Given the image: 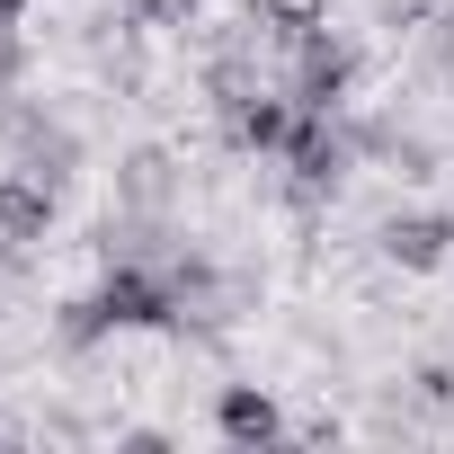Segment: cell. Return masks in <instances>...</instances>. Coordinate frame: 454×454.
I'll use <instances>...</instances> for the list:
<instances>
[{
	"label": "cell",
	"instance_id": "9",
	"mask_svg": "<svg viewBox=\"0 0 454 454\" xmlns=\"http://www.w3.org/2000/svg\"><path fill=\"white\" fill-rule=\"evenodd\" d=\"M205 0H116V19L125 27H196Z\"/></svg>",
	"mask_w": 454,
	"mask_h": 454
},
{
	"label": "cell",
	"instance_id": "3",
	"mask_svg": "<svg viewBox=\"0 0 454 454\" xmlns=\"http://www.w3.org/2000/svg\"><path fill=\"white\" fill-rule=\"evenodd\" d=\"M294 90H250V98H232L223 107V143L232 152H250V160H286V143H294Z\"/></svg>",
	"mask_w": 454,
	"mask_h": 454
},
{
	"label": "cell",
	"instance_id": "5",
	"mask_svg": "<svg viewBox=\"0 0 454 454\" xmlns=\"http://www.w3.org/2000/svg\"><path fill=\"white\" fill-rule=\"evenodd\" d=\"M178 152L169 143H134V152H116V205L125 214H169L178 205Z\"/></svg>",
	"mask_w": 454,
	"mask_h": 454
},
{
	"label": "cell",
	"instance_id": "6",
	"mask_svg": "<svg viewBox=\"0 0 454 454\" xmlns=\"http://www.w3.org/2000/svg\"><path fill=\"white\" fill-rule=\"evenodd\" d=\"M54 232V187L27 178V169H0V259L10 250H36Z\"/></svg>",
	"mask_w": 454,
	"mask_h": 454
},
{
	"label": "cell",
	"instance_id": "13",
	"mask_svg": "<svg viewBox=\"0 0 454 454\" xmlns=\"http://www.w3.org/2000/svg\"><path fill=\"white\" fill-rule=\"evenodd\" d=\"M0 19H27V0H0Z\"/></svg>",
	"mask_w": 454,
	"mask_h": 454
},
{
	"label": "cell",
	"instance_id": "11",
	"mask_svg": "<svg viewBox=\"0 0 454 454\" xmlns=\"http://www.w3.org/2000/svg\"><path fill=\"white\" fill-rule=\"evenodd\" d=\"M410 401L436 410V419H454V365H419V374H410Z\"/></svg>",
	"mask_w": 454,
	"mask_h": 454
},
{
	"label": "cell",
	"instance_id": "8",
	"mask_svg": "<svg viewBox=\"0 0 454 454\" xmlns=\"http://www.w3.org/2000/svg\"><path fill=\"white\" fill-rule=\"evenodd\" d=\"M241 10H250V19H259V36H277V45H294V36L330 27V0H241Z\"/></svg>",
	"mask_w": 454,
	"mask_h": 454
},
{
	"label": "cell",
	"instance_id": "10",
	"mask_svg": "<svg viewBox=\"0 0 454 454\" xmlns=\"http://www.w3.org/2000/svg\"><path fill=\"white\" fill-rule=\"evenodd\" d=\"M419 63H427V72H436V81H445V72H454V0H445V10H436V19H427V27H419Z\"/></svg>",
	"mask_w": 454,
	"mask_h": 454
},
{
	"label": "cell",
	"instance_id": "2",
	"mask_svg": "<svg viewBox=\"0 0 454 454\" xmlns=\"http://www.w3.org/2000/svg\"><path fill=\"white\" fill-rule=\"evenodd\" d=\"M294 107H312V116H339L348 107V90H356V45L348 36H330V27H312V36H294Z\"/></svg>",
	"mask_w": 454,
	"mask_h": 454
},
{
	"label": "cell",
	"instance_id": "1",
	"mask_svg": "<svg viewBox=\"0 0 454 454\" xmlns=\"http://www.w3.org/2000/svg\"><path fill=\"white\" fill-rule=\"evenodd\" d=\"M0 152H10V169L45 178L54 196H63V187H72V169H81V134H72L54 107H36V98H10V90H0Z\"/></svg>",
	"mask_w": 454,
	"mask_h": 454
},
{
	"label": "cell",
	"instance_id": "7",
	"mask_svg": "<svg viewBox=\"0 0 454 454\" xmlns=\"http://www.w3.org/2000/svg\"><path fill=\"white\" fill-rule=\"evenodd\" d=\"M445 250H454V223H445V214H392V223H383V259L410 268V277L445 268Z\"/></svg>",
	"mask_w": 454,
	"mask_h": 454
},
{
	"label": "cell",
	"instance_id": "12",
	"mask_svg": "<svg viewBox=\"0 0 454 454\" xmlns=\"http://www.w3.org/2000/svg\"><path fill=\"white\" fill-rule=\"evenodd\" d=\"M19 81H27V27L0 19V90H19Z\"/></svg>",
	"mask_w": 454,
	"mask_h": 454
},
{
	"label": "cell",
	"instance_id": "4",
	"mask_svg": "<svg viewBox=\"0 0 454 454\" xmlns=\"http://www.w3.org/2000/svg\"><path fill=\"white\" fill-rule=\"evenodd\" d=\"M214 436L232 454H268V445H286V410L268 401V383H223L214 392Z\"/></svg>",
	"mask_w": 454,
	"mask_h": 454
}]
</instances>
